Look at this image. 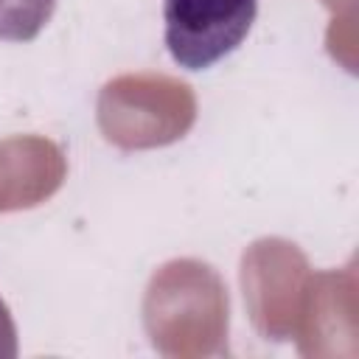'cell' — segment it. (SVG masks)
I'll return each mask as SVG.
<instances>
[{"label": "cell", "mask_w": 359, "mask_h": 359, "mask_svg": "<svg viewBox=\"0 0 359 359\" xmlns=\"http://www.w3.org/2000/svg\"><path fill=\"white\" fill-rule=\"evenodd\" d=\"M258 0H165V48L185 70H205L233 53L250 34Z\"/></svg>", "instance_id": "1"}, {"label": "cell", "mask_w": 359, "mask_h": 359, "mask_svg": "<svg viewBox=\"0 0 359 359\" xmlns=\"http://www.w3.org/2000/svg\"><path fill=\"white\" fill-rule=\"evenodd\" d=\"M56 0H0V39L31 42L50 22Z\"/></svg>", "instance_id": "2"}, {"label": "cell", "mask_w": 359, "mask_h": 359, "mask_svg": "<svg viewBox=\"0 0 359 359\" xmlns=\"http://www.w3.org/2000/svg\"><path fill=\"white\" fill-rule=\"evenodd\" d=\"M14 356H17V328L8 306L0 300V359H14Z\"/></svg>", "instance_id": "3"}]
</instances>
